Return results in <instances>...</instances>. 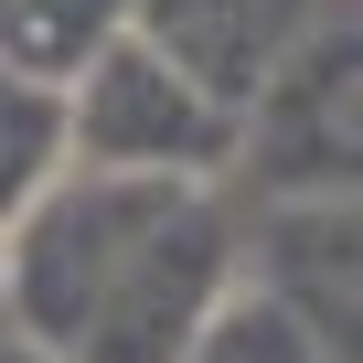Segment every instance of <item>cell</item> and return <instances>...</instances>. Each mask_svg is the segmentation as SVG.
I'll use <instances>...</instances> for the list:
<instances>
[{
	"instance_id": "obj_1",
	"label": "cell",
	"mask_w": 363,
	"mask_h": 363,
	"mask_svg": "<svg viewBox=\"0 0 363 363\" xmlns=\"http://www.w3.org/2000/svg\"><path fill=\"white\" fill-rule=\"evenodd\" d=\"M65 150L75 160H118V171H193L225 182L235 160V107L214 86H193L150 33H107L75 75H65Z\"/></svg>"
},
{
	"instance_id": "obj_2",
	"label": "cell",
	"mask_w": 363,
	"mask_h": 363,
	"mask_svg": "<svg viewBox=\"0 0 363 363\" xmlns=\"http://www.w3.org/2000/svg\"><path fill=\"white\" fill-rule=\"evenodd\" d=\"M225 171L257 193H352V0H320L289 54L235 96Z\"/></svg>"
},
{
	"instance_id": "obj_3",
	"label": "cell",
	"mask_w": 363,
	"mask_h": 363,
	"mask_svg": "<svg viewBox=\"0 0 363 363\" xmlns=\"http://www.w3.org/2000/svg\"><path fill=\"white\" fill-rule=\"evenodd\" d=\"M225 278H235V225L214 203V182H193L160 225H139V246L118 257V278L96 289V310L65 352L75 363H171L193 342V320L225 299Z\"/></svg>"
},
{
	"instance_id": "obj_4",
	"label": "cell",
	"mask_w": 363,
	"mask_h": 363,
	"mask_svg": "<svg viewBox=\"0 0 363 363\" xmlns=\"http://www.w3.org/2000/svg\"><path fill=\"white\" fill-rule=\"evenodd\" d=\"M257 289H267L331 363H352V193H267Z\"/></svg>"
},
{
	"instance_id": "obj_5",
	"label": "cell",
	"mask_w": 363,
	"mask_h": 363,
	"mask_svg": "<svg viewBox=\"0 0 363 363\" xmlns=\"http://www.w3.org/2000/svg\"><path fill=\"white\" fill-rule=\"evenodd\" d=\"M320 11V0H128V33H150L193 86H214L225 107L289 54V33Z\"/></svg>"
},
{
	"instance_id": "obj_6",
	"label": "cell",
	"mask_w": 363,
	"mask_h": 363,
	"mask_svg": "<svg viewBox=\"0 0 363 363\" xmlns=\"http://www.w3.org/2000/svg\"><path fill=\"white\" fill-rule=\"evenodd\" d=\"M171 363H331V352H320L257 278H225V299L193 320V342H182Z\"/></svg>"
},
{
	"instance_id": "obj_7",
	"label": "cell",
	"mask_w": 363,
	"mask_h": 363,
	"mask_svg": "<svg viewBox=\"0 0 363 363\" xmlns=\"http://www.w3.org/2000/svg\"><path fill=\"white\" fill-rule=\"evenodd\" d=\"M65 160V75H33L22 54H0V214Z\"/></svg>"
},
{
	"instance_id": "obj_8",
	"label": "cell",
	"mask_w": 363,
	"mask_h": 363,
	"mask_svg": "<svg viewBox=\"0 0 363 363\" xmlns=\"http://www.w3.org/2000/svg\"><path fill=\"white\" fill-rule=\"evenodd\" d=\"M118 22L128 0H0V54H22L33 75H75Z\"/></svg>"
},
{
	"instance_id": "obj_9",
	"label": "cell",
	"mask_w": 363,
	"mask_h": 363,
	"mask_svg": "<svg viewBox=\"0 0 363 363\" xmlns=\"http://www.w3.org/2000/svg\"><path fill=\"white\" fill-rule=\"evenodd\" d=\"M0 363H65V342H43L33 320H11V310H0Z\"/></svg>"
}]
</instances>
